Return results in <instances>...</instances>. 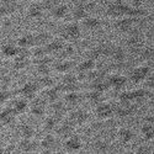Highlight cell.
<instances>
[{
  "label": "cell",
  "instance_id": "obj_12",
  "mask_svg": "<svg viewBox=\"0 0 154 154\" xmlns=\"http://www.w3.org/2000/svg\"><path fill=\"white\" fill-rule=\"evenodd\" d=\"M68 120L74 126H83L89 120V113L85 110H74V111H72L69 113Z\"/></svg>",
  "mask_w": 154,
  "mask_h": 154
},
{
  "label": "cell",
  "instance_id": "obj_1",
  "mask_svg": "<svg viewBox=\"0 0 154 154\" xmlns=\"http://www.w3.org/2000/svg\"><path fill=\"white\" fill-rule=\"evenodd\" d=\"M95 9H96V3L94 0H78L72 9V12H70L72 19L73 21L80 22L88 15H90Z\"/></svg>",
  "mask_w": 154,
  "mask_h": 154
},
{
  "label": "cell",
  "instance_id": "obj_28",
  "mask_svg": "<svg viewBox=\"0 0 154 154\" xmlns=\"http://www.w3.org/2000/svg\"><path fill=\"white\" fill-rule=\"evenodd\" d=\"M15 112L11 110L10 106L5 107L4 110L0 111V123H3V125H11L12 122H14L15 120Z\"/></svg>",
  "mask_w": 154,
  "mask_h": 154
},
{
  "label": "cell",
  "instance_id": "obj_21",
  "mask_svg": "<svg viewBox=\"0 0 154 154\" xmlns=\"http://www.w3.org/2000/svg\"><path fill=\"white\" fill-rule=\"evenodd\" d=\"M51 109H52V115L56 117V119H58L59 121H62V119H63V116L66 115V112L68 111V106L64 104L63 101H56V102H52V105H51Z\"/></svg>",
  "mask_w": 154,
  "mask_h": 154
},
{
  "label": "cell",
  "instance_id": "obj_11",
  "mask_svg": "<svg viewBox=\"0 0 154 154\" xmlns=\"http://www.w3.org/2000/svg\"><path fill=\"white\" fill-rule=\"evenodd\" d=\"M107 82L110 85V89H113L116 91H120L127 84V76L122 74H112L107 75Z\"/></svg>",
  "mask_w": 154,
  "mask_h": 154
},
{
  "label": "cell",
  "instance_id": "obj_35",
  "mask_svg": "<svg viewBox=\"0 0 154 154\" xmlns=\"http://www.w3.org/2000/svg\"><path fill=\"white\" fill-rule=\"evenodd\" d=\"M85 99L90 102L91 105L96 106L97 104L104 101V93H100V91H96V90H90L89 93H86Z\"/></svg>",
  "mask_w": 154,
  "mask_h": 154
},
{
  "label": "cell",
  "instance_id": "obj_34",
  "mask_svg": "<svg viewBox=\"0 0 154 154\" xmlns=\"http://www.w3.org/2000/svg\"><path fill=\"white\" fill-rule=\"evenodd\" d=\"M90 89L91 90H96V91H100V93H105L106 90L110 89V85H109V82H107V76L104 79H99V80H94V82H90Z\"/></svg>",
  "mask_w": 154,
  "mask_h": 154
},
{
  "label": "cell",
  "instance_id": "obj_37",
  "mask_svg": "<svg viewBox=\"0 0 154 154\" xmlns=\"http://www.w3.org/2000/svg\"><path fill=\"white\" fill-rule=\"evenodd\" d=\"M139 62H150L153 60V47H143L142 51L136 56Z\"/></svg>",
  "mask_w": 154,
  "mask_h": 154
},
{
  "label": "cell",
  "instance_id": "obj_24",
  "mask_svg": "<svg viewBox=\"0 0 154 154\" xmlns=\"http://www.w3.org/2000/svg\"><path fill=\"white\" fill-rule=\"evenodd\" d=\"M16 45H17V47H20V48H32L33 46H35V41H33V33H31V32H27V33H23L22 36H20L17 40H16V42H15Z\"/></svg>",
  "mask_w": 154,
  "mask_h": 154
},
{
  "label": "cell",
  "instance_id": "obj_32",
  "mask_svg": "<svg viewBox=\"0 0 154 154\" xmlns=\"http://www.w3.org/2000/svg\"><path fill=\"white\" fill-rule=\"evenodd\" d=\"M35 128L32 125L23 122L19 126V134L21 136V138H33L35 136Z\"/></svg>",
  "mask_w": 154,
  "mask_h": 154
},
{
  "label": "cell",
  "instance_id": "obj_6",
  "mask_svg": "<svg viewBox=\"0 0 154 154\" xmlns=\"http://www.w3.org/2000/svg\"><path fill=\"white\" fill-rule=\"evenodd\" d=\"M149 74H150V66H138L130 72V79L134 84H139L144 82Z\"/></svg>",
  "mask_w": 154,
  "mask_h": 154
},
{
  "label": "cell",
  "instance_id": "obj_49",
  "mask_svg": "<svg viewBox=\"0 0 154 154\" xmlns=\"http://www.w3.org/2000/svg\"><path fill=\"white\" fill-rule=\"evenodd\" d=\"M144 82H147V86L150 89V90H153V86H154V76H153V73L147 76Z\"/></svg>",
  "mask_w": 154,
  "mask_h": 154
},
{
  "label": "cell",
  "instance_id": "obj_7",
  "mask_svg": "<svg viewBox=\"0 0 154 154\" xmlns=\"http://www.w3.org/2000/svg\"><path fill=\"white\" fill-rule=\"evenodd\" d=\"M19 8V0H0V17H8L15 14Z\"/></svg>",
  "mask_w": 154,
  "mask_h": 154
},
{
  "label": "cell",
  "instance_id": "obj_16",
  "mask_svg": "<svg viewBox=\"0 0 154 154\" xmlns=\"http://www.w3.org/2000/svg\"><path fill=\"white\" fill-rule=\"evenodd\" d=\"M38 144L32 138H21V140L17 144V150L20 153H33L37 150Z\"/></svg>",
  "mask_w": 154,
  "mask_h": 154
},
{
  "label": "cell",
  "instance_id": "obj_39",
  "mask_svg": "<svg viewBox=\"0 0 154 154\" xmlns=\"http://www.w3.org/2000/svg\"><path fill=\"white\" fill-rule=\"evenodd\" d=\"M147 97H150V91H147V90H144V89H138V90L132 91L133 102H142Z\"/></svg>",
  "mask_w": 154,
  "mask_h": 154
},
{
  "label": "cell",
  "instance_id": "obj_26",
  "mask_svg": "<svg viewBox=\"0 0 154 154\" xmlns=\"http://www.w3.org/2000/svg\"><path fill=\"white\" fill-rule=\"evenodd\" d=\"M52 36L47 31H40L33 33V41H35V46H46L51 40H52ZM33 46V47H35Z\"/></svg>",
  "mask_w": 154,
  "mask_h": 154
},
{
  "label": "cell",
  "instance_id": "obj_47",
  "mask_svg": "<svg viewBox=\"0 0 154 154\" xmlns=\"http://www.w3.org/2000/svg\"><path fill=\"white\" fill-rule=\"evenodd\" d=\"M119 101H121V102H133L132 91H122V93H120Z\"/></svg>",
  "mask_w": 154,
  "mask_h": 154
},
{
  "label": "cell",
  "instance_id": "obj_14",
  "mask_svg": "<svg viewBox=\"0 0 154 154\" xmlns=\"http://www.w3.org/2000/svg\"><path fill=\"white\" fill-rule=\"evenodd\" d=\"M68 14H69V8L66 4L59 3V2L49 11L51 17H53L54 20H63L68 16Z\"/></svg>",
  "mask_w": 154,
  "mask_h": 154
},
{
  "label": "cell",
  "instance_id": "obj_5",
  "mask_svg": "<svg viewBox=\"0 0 154 154\" xmlns=\"http://www.w3.org/2000/svg\"><path fill=\"white\" fill-rule=\"evenodd\" d=\"M137 106L136 102H121L119 101V104L116 106H113V115H116L117 117L126 119L128 116H132L136 112Z\"/></svg>",
  "mask_w": 154,
  "mask_h": 154
},
{
  "label": "cell",
  "instance_id": "obj_51",
  "mask_svg": "<svg viewBox=\"0 0 154 154\" xmlns=\"http://www.w3.org/2000/svg\"><path fill=\"white\" fill-rule=\"evenodd\" d=\"M0 21H2V17H0Z\"/></svg>",
  "mask_w": 154,
  "mask_h": 154
},
{
  "label": "cell",
  "instance_id": "obj_8",
  "mask_svg": "<svg viewBox=\"0 0 154 154\" xmlns=\"http://www.w3.org/2000/svg\"><path fill=\"white\" fill-rule=\"evenodd\" d=\"M95 116L101 121L109 120L110 117L113 116V106L111 104H107V102H104V101L100 102L95 107Z\"/></svg>",
  "mask_w": 154,
  "mask_h": 154
},
{
  "label": "cell",
  "instance_id": "obj_38",
  "mask_svg": "<svg viewBox=\"0 0 154 154\" xmlns=\"http://www.w3.org/2000/svg\"><path fill=\"white\" fill-rule=\"evenodd\" d=\"M93 149H94L95 153H109L110 143L105 139H97L93 144Z\"/></svg>",
  "mask_w": 154,
  "mask_h": 154
},
{
  "label": "cell",
  "instance_id": "obj_42",
  "mask_svg": "<svg viewBox=\"0 0 154 154\" xmlns=\"http://www.w3.org/2000/svg\"><path fill=\"white\" fill-rule=\"evenodd\" d=\"M75 83H79L78 80V76H76L75 74H72V73H64L62 79H60V83L62 85H70V84H75Z\"/></svg>",
  "mask_w": 154,
  "mask_h": 154
},
{
  "label": "cell",
  "instance_id": "obj_30",
  "mask_svg": "<svg viewBox=\"0 0 154 154\" xmlns=\"http://www.w3.org/2000/svg\"><path fill=\"white\" fill-rule=\"evenodd\" d=\"M82 100V95L78 91H69L64 95V104L68 107L70 106H76Z\"/></svg>",
  "mask_w": 154,
  "mask_h": 154
},
{
  "label": "cell",
  "instance_id": "obj_46",
  "mask_svg": "<svg viewBox=\"0 0 154 154\" xmlns=\"http://www.w3.org/2000/svg\"><path fill=\"white\" fill-rule=\"evenodd\" d=\"M38 2H40V4H41V6H42L43 11L49 12L51 10L53 9V6L58 3V0H38Z\"/></svg>",
  "mask_w": 154,
  "mask_h": 154
},
{
  "label": "cell",
  "instance_id": "obj_23",
  "mask_svg": "<svg viewBox=\"0 0 154 154\" xmlns=\"http://www.w3.org/2000/svg\"><path fill=\"white\" fill-rule=\"evenodd\" d=\"M17 51H19V47L15 42H5L2 46V48H0L2 54L6 58H14L17 54Z\"/></svg>",
  "mask_w": 154,
  "mask_h": 154
},
{
  "label": "cell",
  "instance_id": "obj_31",
  "mask_svg": "<svg viewBox=\"0 0 154 154\" xmlns=\"http://www.w3.org/2000/svg\"><path fill=\"white\" fill-rule=\"evenodd\" d=\"M95 67H96L95 60H94V59H90V58H86L85 60L80 62L78 66H76V72L86 74V73H89L90 70L95 69Z\"/></svg>",
  "mask_w": 154,
  "mask_h": 154
},
{
  "label": "cell",
  "instance_id": "obj_45",
  "mask_svg": "<svg viewBox=\"0 0 154 154\" xmlns=\"http://www.w3.org/2000/svg\"><path fill=\"white\" fill-rule=\"evenodd\" d=\"M47 54H48V53H47L45 46H35L32 53H31V56L33 57V59L42 58V57H45V56H47Z\"/></svg>",
  "mask_w": 154,
  "mask_h": 154
},
{
  "label": "cell",
  "instance_id": "obj_27",
  "mask_svg": "<svg viewBox=\"0 0 154 154\" xmlns=\"http://www.w3.org/2000/svg\"><path fill=\"white\" fill-rule=\"evenodd\" d=\"M74 67V64L73 62L68 60V59H59L54 66L52 67L57 73H60V74H64V73H68L73 69Z\"/></svg>",
  "mask_w": 154,
  "mask_h": 154
},
{
  "label": "cell",
  "instance_id": "obj_18",
  "mask_svg": "<svg viewBox=\"0 0 154 154\" xmlns=\"http://www.w3.org/2000/svg\"><path fill=\"white\" fill-rule=\"evenodd\" d=\"M74 125L69 121V120H66L64 122H62L59 126H57V133L60 138H68L70 137L72 134H74Z\"/></svg>",
  "mask_w": 154,
  "mask_h": 154
},
{
  "label": "cell",
  "instance_id": "obj_17",
  "mask_svg": "<svg viewBox=\"0 0 154 154\" xmlns=\"http://www.w3.org/2000/svg\"><path fill=\"white\" fill-rule=\"evenodd\" d=\"M116 64H121L126 60V57H127V53L125 48H122L121 46H117V45H112V48H111V52H110V56H109Z\"/></svg>",
  "mask_w": 154,
  "mask_h": 154
},
{
  "label": "cell",
  "instance_id": "obj_44",
  "mask_svg": "<svg viewBox=\"0 0 154 154\" xmlns=\"http://www.w3.org/2000/svg\"><path fill=\"white\" fill-rule=\"evenodd\" d=\"M29 66V58H22V57H14V64L12 68L15 70H21Z\"/></svg>",
  "mask_w": 154,
  "mask_h": 154
},
{
  "label": "cell",
  "instance_id": "obj_25",
  "mask_svg": "<svg viewBox=\"0 0 154 154\" xmlns=\"http://www.w3.org/2000/svg\"><path fill=\"white\" fill-rule=\"evenodd\" d=\"M117 138L122 144H128L130 142H132V139L134 138V133L131 128L128 127H122L117 132Z\"/></svg>",
  "mask_w": 154,
  "mask_h": 154
},
{
  "label": "cell",
  "instance_id": "obj_36",
  "mask_svg": "<svg viewBox=\"0 0 154 154\" xmlns=\"http://www.w3.org/2000/svg\"><path fill=\"white\" fill-rule=\"evenodd\" d=\"M140 133L143 136V139L146 142H152L154 138V128H153V123H148L144 122V125L140 127Z\"/></svg>",
  "mask_w": 154,
  "mask_h": 154
},
{
  "label": "cell",
  "instance_id": "obj_22",
  "mask_svg": "<svg viewBox=\"0 0 154 154\" xmlns=\"http://www.w3.org/2000/svg\"><path fill=\"white\" fill-rule=\"evenodd\" d=\"M11 110L15 112V115H22L29 110V104H27V100L25 99H16V100H12L11 101V105H10Z\"/></svg>",
  "mask_w": 154,
  "mask_h": 154
},
{
  "label": "cell",
  "instance_id": "obj_48",
  "mask_svg": "<svg viewBox=\"0 0 154 154\" xmlns=\"http://www.w3.org/2000/svg\"><path fill=\"white\" fill-rule=\"evenodd\" d=\"M136 153L137 154H152L153 153V148L148 144H142L139 146L137 149H136Z\"/></svg>",
  "mask_w": 154,
  "mask_h": 154
},
{
  "label": "cell",
  "instance_id": "obj_33",
  "mask_svg": "<svg viewBox=\"0 0 154 154\" xmlns=\"http://www.w3.org/2000/svg\"><path fill=\"white\" fill-rule=\"evenodd\" d=\"M60 99V91H59V89L54 85V86H51L48 88L47 90H46V94H45V100L47 102H56Z\"/></svg>",
  "mask_w": 154,
  "mask_h": 154
},
{
  "label": "cell",
  "instance_id": "obj_41",
  "mask_svg": "<svg viewBox=\"0 0 154 154\" xmlns=\"http://www.w3.org/2000/svg\"><path fill=\"white\" fill-rule=\"evenodd\" d=\"M37 84L40 88L48 89L51 86H54V79L49 74L48 75H40V79L37 80Z\"/></svg>",
  "mask_w": 154,
  "mask_h": 154
},
{
  "label": "cell",
  "instance_id": "obj_50",
  "mask_svg": "<svg viewBox=\"0 0 154 154\" xmlns=\"http://www.w3.org/2000/svg\"><path fill=\"white\" fill-rule=\"evenodd\" d=\"M128 2H130V5L132 6H142L144 0H128Z\"/></svg>",
  "mask_w": 154,
  "mask_h": 154
},
{
  "label": "cell",
  "instance_id": "obj_3",
  "mask_svg": "<svg viewBox=\"0 0 154 154\" xmlns=\"http://www.w3.org/2000/svg\"><path fill=\"white\" fill-rule=\"evenodd\" d=\"M130 4L125 3L123 0H112L106 6V15L112 19H120L122 16H127Z\"/></svg>",
  "mask_w": 154,
  "mask_h": 154
},
{
  "label": "cell",
  "instance_id": "obj_40",
  "mask_svg": "<svg viewBox=\"0 0 154 154\" xmlns=\"http://www.w3.org/2000/svg\"><path fill=\"white\" fill-rule=\"evenodd\" d=\"M59 122H60V121H59L58 119H56L53 115H51V116H48V117L45 120L43 128H45L47 132H52L53 130H56V128H57V126H58Z\"/></svg>",
  "mask_w": 154,
  "mask_h": 154
},
{
  "label": "cell",
  "instance_id": "obj_29",
  "mask_svg": "<svg viewBox=\"0 0 154 154\" xmlns=\"http://www.w3.org/2000/svg\"><path fill=\"white\" fill-rule=\"evenodd\" d=\"M56 144H57L56 138H54V136L51 133V132H48V133L42 138V140H41L42 150H49V152H52V150L54 149ZM52 153H53V152H52Z\"/></svg>",
  "mask_w": 154,
  "mask_h": 154
},
{
  "label": "cell",
  "instance_id": "obj_9",
  "mask_svg": "<svg viewBox=\"0 0 154 154\" xmlns=\"http://www.w3.org/2000/svg\"><path fill=\"white\" fill-rule=\"evenodd\" d=\"M38 90H40V86H38L37 83H35V82H27V83H25L22 85V88L20 89V94H21V96L25 100L31 101L37 95Z\"/></svg>",
  "mask_w": 154,
  "mask_h": 154
},
{
  "label": "cell",
  "instance_id": "obj_15",
  "mask_svg": "<svg viewBox=\"0 0 154 154\" xmlns=\"http://www.w3.org/2000/svg\"><path fill=\"white\" fill-rule=\"evenodd\" d=\"M64 41L62 40V38H52L46 46H45V48H46V51H47V53L49 54V56H53V54H58L60 51L63 49V47H64Z\"/></svg>",
  "mask_w": 154,
  "mask_h": 154
},
{
  "label": "cell",
  "instance_id": "obj_19",
  "mask_svg": "<svg viewBox=\"0 0 154 154\" xmlns=\"http://www.w3.org/2000/svg\"><path fill=\"white\" fill-rule=\"evenodd\" d=\"M43 14H45V11H43V9H42V6H41L38 0L37 2H32L27 8V16L32 20L41 19L43 16Z\"/></svg>",
  "mask_w": 154,
  "mask_h": 154
},
{
  "label": "cell",
  "instance_id": "obj_13",
  "mask_svg": "<svg viewBox=\"0 0 154 154\" xmlns=\"http://www.w3.org/2000/svg\"><path fill=\"white\" fill-rule=\"evenodd\" d=\"M64 148L68 152H79L83 148V140L78 134H72L70 137L66 138Z\"/></svg>",
  "mask_w": 154,
  "mask_h": 154
},
{
  "label": "cell",
  "instance_id": "obj_43",
  "mask_svg": "<svg viewBox=\"0 0 154 154\" xmlns=\"http://www.w3.org/2000/svg\"><path fill=\"white\" fill-rule=\"evenodd\" d=\"M35 66H36V72L40 75H48L53 69L51 63H38V64H35Z\"/></svg>",
  "mask_w": 154,
  "mask_h": 154
},
{
  "label": "cell",
  "instance_id": "obj_2",
  "mask_svg": "<svg viewBox=\"0 0 154 154\" xmlns=\"http://www.w3.org/2000/svg\"><path fill=\"white\" fill-rule=\"evenodd\" d=\"M82 35H83L82 26L76 21L68 22L60 29V38L64 42L75 43L82 38Z\"/></svg>",
  "mask_w": 154,
  "mask_h": 154
},
{
  "label": "cell",
  "instance_id": "obj_20",
  "mask_svg": "<svg viewBox=\"0 0 154 154\" xmlns=\"http://www.w3.org/2000/svg\"><path fill=\"white\" fill-rule=\"evenodd\" d=\"M82 25H83V27L88 31H95L101 26V20L90 14V15H88L85 19L82 20Z\"/></svg>",
  "mask_w": 154,
  "mask_h": 154
},
{
  "label": "cell",
  "instance_id": "obj_4",
  "mask_svg": "<svg viewBox=\"0 0 154 154\" xmlns=\"http://www.w3.org/2000/svg\"><path fill=\"white\" fill-rule=\"evenodd\" d=\"M136 27H137V19L131 16H122L120 19H116V22H115V29L120 33L128 35Z\"/></svg>",
  "mask_w": 154,
  "mask_h": 154
},
{
  "label": "cell",
  "instance_id": "obj_10",
  "mask_svg": "<svg viewBox=\"0 0 154 154\" xmlns=\"http://www.w3.org/2000/svg\"><path fill=\"white\" fill-rule=\"evenodd\" d=\"M31 106H29L31 113L36 117H42L46 112V100L43 97H37L35 96L32 100Z\"/></svg>",
  "mask_w": 154,
  "mask_h": 154
}]
</instances>
